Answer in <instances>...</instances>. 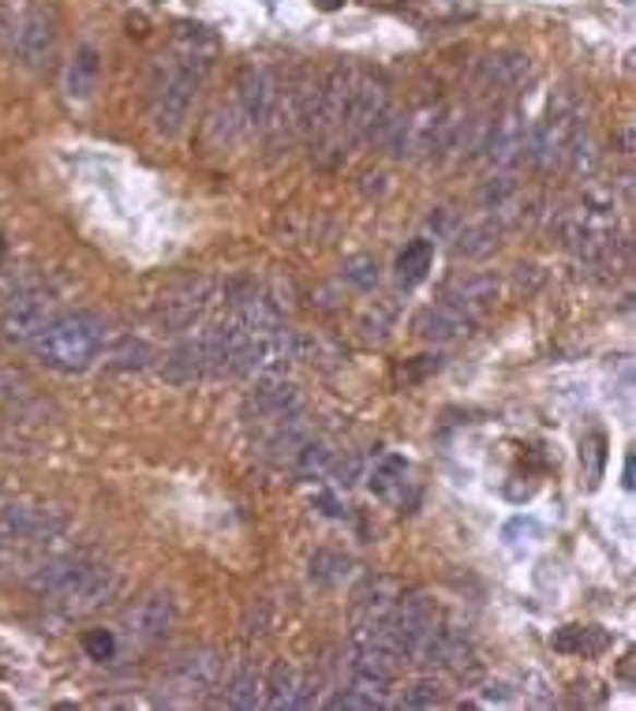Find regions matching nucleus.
<instances>
[{
	"instance_id": "44",
	"label": "nucleus",
	"mask_w": 636,
	"mask_h": 711,
	"mask_svg": "<svg viewBox=\"0 0 636 711\" xmlns=\"http://www.w3.org/2000/svg\"><path fill=\"white\" fill-rule=\"evenodd\" d=\"M269 626V603L255 600V607L248 611V637H263Z\"/></svg>"
},
{
	"instance_id": "19",
	"label": "nucleus",
	"mask_w": 636,
	"mask_h": 711,
	"mask_svg": "<svg viewBox=\"0 0 636 711\" xmlns=\"http://www.w3.org/2000/svg\"><path fill=\"white\" fill-rule=\"evenodd\" d=\"M412 327L427 341H457V337H468V333H472L476 319L465 311H457V307H449V304H431L416 315Z\"/></svg>"
},
{
	"instance_id": "34",
	"label": "nucleus",
	"mask_w": 636,
	"mask_h": 711,
	"mask_svg": "<svg viewBox=\"0 0 636 711\" xmlns=\"http://www.w3.org/2000/svg\"><path fill=\"white\" fill-rule=\"evenodd\" d=\"M405 476H408L405 458H394V453H386V458L374 461V469L368 472V487L374 490V495L389 498L397 487H405Z\"/></svg>"
},
{
	"instance_id": "41",
	"label": "nucleus",
	"mask_w": 636,
	"mask_h": 711,
	"mask_svg": "<svg viewBox=\"0 0 636 711\" xmlns=\"http://www.w3.org/2000/svg\"><path fill=\"white\" fill-rule=\"evenodd\" d=\"M83 652L91 655V660L106 663L112 660V652H117V637H112L109 629H91V633L83 637Z\"/></svg>"
},
{
	"instance_id": "12",
	"label": "nucleus",
	"mask_w": 636,
	"mask_h": 711,
	"mask_svg": "<svg viewBox=\"0 0 636 711\" xmlns=\"http://www.w3.org/2000/svg\"><path fill=\"white\" fill-rule=\"evenodd\" d=\"M277 86H281V83H277L274 68H266V64H248V68H243L240 79H237V98H232V105H237V112H240L243 131H263L269 105H274V98H277Z\"/></svg>"
},
{
	"instance_id": "36",
	"label": "nucleus",
	"mask_w": 636,
	"mask_h": 711,
	"mask_svg": "<svg viewBox=\"0 0 636 711\" xmlns=\"http://www.w3.org/2000/svg\"><path fill=\"white\" fill-rule=\"evenodd\" d=\"M442 700H446V689H442L439 678H416V682H408L405 692H400V708H408V711L439 708Z\"/></svg>"
},
{
	"instance_id": "11",
	"label": "nucleus",
	"mask_w": 636,
	"mask_h": 711,
	"mask_svg": "<svg viewBox=\"0 0 636 711\" xmlns=\"http://www.w3.org/2000/svg\"><path fill=\"white\" fill-rule=\"evenodd\" d=\"M221 655L214 648H195V652H184L169 671V689L184 700H203L221 686Z\"/></svg>"
},
{
	"instance_id": "17",
	"label": "nucleus",
	"mask_w": 636,
	"mask_h": 711,
	"mask_svg": "<svg viewBox=\"0 0 636 711\" xmlns=\"http://www.w3.org/2000/svg\"><path fill=\"white\" fill-rule=\"evenodd\" d=\"M172 621H177V603L169 592H151L146 600H139L132 614H128V633L139 644H158L169 637Z\"/></svg>"
},
{
	"instance_id": "14",
	"label": "nucleus",
	"mask_w": 636,
	"mask_h": 711,
	"mask_svg": "<svg viewBox=\"0 0 636 711\" xmlns=\"http://www.w3.org/2000/svg\"><path fill=\"white\" fill-rule=\"evenodd\" d=\"M536 75V64H531L528 52H494L479 64V86L494 98H509V94H520Z\"/></svg>"
},
{
	"instance_id": "35",
	"label": "nucleus",
	"mask_w": 636,
	"mask_h": 711,
	"mask_svg": "<svg viewBox=\"0 0 636 711\" xmlns=\"http://www.w3.org/2000/svg\"><path fill=\"white\" fill-rule=\"evenodd\" d=\"M334 458H337L334 446L322 442V438H308L292 461H296V469H300V476H326Z\"/></svg>"
},
{
	"instance_id": "31",
	"label": "nucleus",
	"mask_w": 636,
	"mask_h": 711,
	"mask_svg": "<svg viewBox=\"0 0 636 711\" xmlns=\"http://www.w3.org/2000/svg\"><path fill=\"white\" fill-rule=\"evenodd\" d=\"M431 262H434V244L431 240H412L405 251L397 254V281L405 288L420 285V281L427 277V270H431Z\"/></svg>"
},
{
	"instance_id": "27",
	"label": "nucleus",
	"mask_w": 636,
	"mask_h": 711,
	"mask_svg": "<svg viewBox=\"0 0 636 711\" xmlns=\"http://www.w3.org/2000/svg\"><path fill=\"white\" fill-rule=\"evenodd\" d=\"M487 128H491V120H487L483 112H460L446 157H453V162H468V157H476L479 151H483Z\"/></svg>"
},
{
	"instance_id": "40",
	"label": "nucleus",
	"mask_w": 636,
	"mask_h": 711,
	"mask_svg": "<svg viewBox=\"0 0 636 711\" xmlns=\"http://www.w3.org/2000/svg\"><path fill=\"white\" fill-rule=\"evenodd\" d=\"M326 708H334V711H374V708H382V700L348 686L341 692H334V697L326 700Z\"/></svg>"
},
{
	"instance_id": "20",
	"label": "nucleus",
	"mask_w": 636,
	"mask_h": 711,
	"mask_svg": "<svg viewBox=\"0 0 636 711\" xmlns=\"http://www.w3.org/2000/svg\"><path fill=\"white\" fill-rule=\"evenodd\" d=\"M206 375V330H199L195 337L180 341L161 364V379L172 386H188Z\"/></svg>"
},
{
	"instance_id": "1",
	"label": "nucleus",
	"mask_w": 636,
	"mask_h": 711,
	"mask_svg": "<svg viewBox=\"0 0 636 711\" xmlns=\"http://www.w3.org/2000/svg\"><path fill=\"white\" fill-rule=\"evenodd\" d=\"M217 42L203 26H184L177 34V49L161 64L158 83H154V125L161 135H177L188 125L191 105H195L203 79L214 64Z\"/></svg>"
},
{
	"instance_id": "30",
	"label": "nucleus",
	"mask_w": 636,
	"mask_h": 711,
	"mask_svg": "<svg viewBox=\"0 0 636 711\" xmlns=\"http://www.w3.org/2000/svg\"><path fill=\"white\" fill-rule=\"evenodd\" d=\"M296 689H300V671L289 663H274L269 666V678H266V697L263 704L281 711V708H296Z\"/></svg>"
},
{
	"instance_id": "3",
	"label": "nucleus",
	"mask_w": 636,
	"mask_h": 711,
	"mask_svg": "<svg viewBox=\"0 0 636 711\" xmlns=\"http://www.w3.org/2000/svg\"><path fill=\"white\" fill-rule=\"evenodd\" d=\"M319 105V79L300 75L289 86H277V98L266 112L263 139L269 151H285L296 139L311 135V120H315Z\"/></svg>"
},
{
	"instance_id": "46",
	"label": "nucleus",
	"mask_w": 636,
	"mask_h": 711,
	"mask_svg": "<svg viewBox=\"0 0 636 711\" xmlns=\"http://www.w3.org/2000/svg\"><path fill=\"white\" fill-rule=\"evenodd\" d=\"M311 4H315L319 12H337V8H345V0H311Z\"/></svg>"
},
{
	"instance_id": "42",
	"label": "nucleus",
	"mask_w": 636,
	"mask_h": 711,
	"mask_svg": "<svg viewBox=\"0 0 636 711\" xmlns=\"http://www.w3.org/2000/svg\"><path fill=\"white\" fill-rule=\"evenodd\" d=\"M329 472H334L341 487H352V483L363 476V458H360V453L348 450L345 458H334V464H329Z\"/></svg>"
},
{
	"instance_id": "48",
	"label": "nucleus",
	"mask_w": 636,
	"mask_h": 711,
	"mask_svg": "<svg viewBox=\"0 0 636 711\" xmlns=\"http://www.w3.org/2000/svg\"><path fill=\"white\" fill-rule=\"evenodd\" d=\"M4 254H8V244H4V236H0V262H4Z\"/></svg>"
},
{
	"instance_id": "37",
	"label": "nucleus",
	"mask_w": 636,
	"mask_h": 711,
	"mask_svg": "<svg viewBox=\"0 0 636 711\" xmlns=\"http://www.w3.org/2000/svg\"><path fill=\"white\" fill-rule=\"evenodd\" d=\"M517 199V180H513V173H499V177H491L483 183V191H479V203H483L487 210H505Z\"/></svg>"
},
{
	"instance_id": "33",
	"label": "nucleus",
	"mask_w": 636,
	"mask_h": 711,
	"mask_svg": "<svg viewBox=\"0 0 636 711\" xmlns=\"http://www.w3.org/2000/svg\"><path fill=\"white\" fill-rule=\"evenodd\" d=\"M151 359H154V348L146 345V341H135V337H124L112 348H106L109 371H139V367H151Z\"/></svg>"
},
{
	"instance_id": "29",
	"label": "nucleus",
	"mask_w": 636,
	"mask_h": 711,
	"mask_svg": "<svg viewBox=\"0 0 636 711\" xmlns=\"http://www.w3.org/2000/svg\"><path fill=\"white\" fill-rule=\"evenodd\" d=\"M610 644V637L599 626H565L554 633L557 652H573V655H599Z\"/></svg>"
},
{
	"instance_id": "10",
	"label": "nucleus",
	"mask_w": 636,
	"mask_h": 711,
	"mask_svg": "<svg viewBox=\"0 0 636 711\" xmlns=\"http://www.w3.org/2000/svg\"><path fill=\"white\" fill-rule=\"evenodd\" d=\"M400 663H405V655L394 652V648H352V655H348V686L386 700Z\"/></svg>"
},
{
	"instance_id": "9",
	"label": "nucleus",
	"mask_w": 636,
	"mask_h": 711,
	"mask_svg": "<svg viewBox=\"0 0 636 711\" xmlns=\"http://www.w3.org/2000/svg\"><path fill=\"white\" fill-rule=\"evenodd\" d=\"M360 72L356 68H334L326 79H319V105H315V120H311V135L315 139H334L341 131L345 109L352 102L356 86H360Z\"/></svg>"
},
{
	"instance_id": "15",
	"label": "nucleus",
	"mask_w": 636,
	"mask_h": 711,
	"mask_svg": "<svg viewBox=\"0 0 636 711\" xmlns=\"http://www.w3.org/2000/svg\"><path fill=\"white\" fill-rule=\"evenodd\" d=\"M211 296H214V281H206V277L188 281V285H180L177 293H169L161 300L158 322L169 333H184L203 319V311L211 307Z\"/></svg>"
},
{
	"instance_id": "21",
	"label": "nucleus",
	"mask_w": 636,
	"mask_h": 711,
	"mask_svg": "<svg viewBox=\"0 0 636 711\" xmlns=\"http://www.w3.org/2000/svg\"><path fill=\"white\" fill-rule=\"evenodd\" d=\"M442 105H423L416 112H405V125H400V135L394 143L397 157H427L431 154V139H434V125H439Z\"/></svg>"
},
{
	"instance_id": "22",
	"label": "nucleus",
	"mask_w": 636,
	"mask_h": 711,
	"mask_svg": "<svg viewBox=\"0 0 636 711\" xmlns=\"http://www.w3.org/2000/svg\"><path fill=\"white\" fill-rule=\"evenodd\" d=\"M494 300H499V277L494 274H465V277L449 281V288H446V304L472 315V319L479 311H487Z\"/></svg>"
},
{
	"instance_id": "25",
	"label": "nucleus",
	"mask_w": 636,
	"mask_h": 711,
	"mask_svg": "<svg viewBox=\"0 0 636 711\" xmlns=\"http://www.w3.org/2000/svg\"><path fill=\"white\" fill-rule=\"evenodd\" d=\"M263 697H266V678L259 666H240V671L229 678V686H225V704L237 708V711L263 708Z\"/></svg>"
},
{
	"instance_id": "5",
	"label": "nucleus",
	"mask_w": 636,
	"mask_h": 711,
	"mask_svg": "<svg viewBox=\"0 0 636 711\" xmlns=\"http://www.w3.org/2000/svg\"><path fill=\"white\" fill-rule=\"evenodd\" d=\"M53 319H57V296L46 293V288H27V293H15L12 304L4 307L0 337L8 345H34Z\"/></svg>"
},
{
	"instance_id": "43",
	"label": "nucleus",
	"mask_w": 636,
	"mask_h": 711,
	"mask_svg": "<svg viewBox=\"0 0 636 711\" xmlns=\"http://www.w3.org/2000/svg\"><path fill=\"white\" fill-rule=\"evenodd\" d=\"M603 435H591L588 438V446H584V453L580 458H591V469H588V483L596 487L599 483V476H603V461H607V450H603Z\"/></svg>"
},
{
	"instance_id": "4",
	"label": "nucleus",
	"mask_w": 636,
	"mask_h": 711,
	"mask_svg": "<svg viewBox=\"0 0 636 711\" xmlns=\"http://www.w3.org/2000/svg\"><path fill=\"white\" fill-rule=\"evenodd\" d=\"M580 125V109H577V98H573L569 86L554 91V98L547 102V112L536 128H531V139H528V157L536 162L539 173H554L565 165V154H569V143H573V131Z\"/></svg>"
},
{
	"instance_id": "47",
	"label": "nucleus",
	"mask_w": 636,
	"mask_h": 711,
	"mask_svg": "<svg viewBox=\"0 0 636 711\" xmlns=\"http://www.w3.org/2000/svg\"><path fill=\"white\" fill-rule=\"evenodd\" d=\"M633 469H636V464H633V458H629V461H625V479H622L625 490H633Z\"/></svg>"
},
{
	"instance_id": "13",
	"label": "nucleus",
	"mask_w": 636,
	"mask_h": 711,
	"mask_svg": "<svg viewBox=\"0 0 636 711\" xmlns=\"http://www.w3.org/2000/svg\"><path fill=\"white\" fill-rule=\"evenodd\" d=\"M386 109H389L386 83H382V79H360V86H356L352 102H348L341 131H337V135H341L348 146L363 143V139H368V131L374 128V120H379Z\"/></svg>"
},
{
	"instance_id": "32",
	"label": "nucleus",
	"mask_w": 636,
	"mask_h": 711,
	"mask_svg": "<svg viewBox=\"0 0 636 711\" xmlns=\"http://www.w3.org/2000/svg\"><path fill=\"white\" fill-rule=\"evenodd\" d=\"M565 162H569V169L577 173V177L584 180H591L596 177V169H599V151H596V139H591V131L588 125H577V131H573V143H569V154H565Z\"/></svg>"
},
{
	"instance_id": "39",
	"label": "nucleus",
	"mask_w": 636,
	"mask_h": 711,
	"mask_svg": "<svg viewBox=\"0 0 636 711\" xmlns=\"http://www.w3.org/2000/svg\"><path fill=\"white\" fill-rule=\"evenodd\" d=\"M341 577H348V558L334 555V550H319V555L311 558V581L337 584Z\"/></svg>"
},
{
	"instance_id": "16",
	"label": "nucleus",
	"mask_w": 636,
	"mask_h": 711,
	"mask_svg": "<svg viewBox=\"0 0 636 711\" xmlns=\"http://www.w3.org/2000/svg\"><path fill=\"white\" fill-rule=\"evenodd\" d=\"M296 408H300V390L285 375L281 379H255V390L243 401V416L255 419V424H274Z\"/></svg>"
},
{
	"instance_id": "38",
	"label": "nucleus",
	"mask_w": 636,
	"mask_h": 711,
	"mask_svg": "<svg viewBox=\"0 0 636 711\" xmlns=\"http://www.w3.org/2000/svg\"><path fill=\"white\" fill-rule=\"evenodd\" d=\"M345 281L356 288H363V293H371V288L379 285V259H374V254H356V259H348Z\"/></svg>"
},
{
	"instance_id": "28",
	"label": "nucleus",
	"mask_w": 636,
	"mask_h": 711,
	"mask_svg": "<svg viewBox=\"0 0 636 711\" xmlns=\"http://www.w3.org/2000/svg\"><path fill=\"white\" fill-rule=\"evenodd\" d=\"M98 75H101V52L83 46L72 57V68H68V98H75V102L91 98L94 86H98Z\"/></svg>"
},
{
	"instance_id": "7",
	"label": "nucleus",
	"mask_w": 636,
	"mask_h": 711,
	"mask_svg": "<svg viewBox=\"0 0 636 711\" xmlns=\"http://www.w3.org/2000/svg\"><path fill=\"white\" fill-rule=\"evenodd\" d=\"M292 364H296V333L289 330L251 333L237 375H248V379H281Z\"/></svg>"
},
{
	"instance_id": "6",
	"label": "nucleus",
	"mask_w": 636,
	"mask_h": 711,
	"mask_svg": "<svg viewBox=\"0 0 636 711\" xmlns=\"http://www.w3.org/2000/svg\"><path fill=\"white\" fill-rule=\"evenodd\" d=\"M528 139H531V125L525 117L517 102L505 105L502 117L487 128V139H483V157L494 173H513L520 162L528 157Z\"/></svg>"
},
{
	"instance_id": "45",
	"label": "nucleus",
	"mask_w": 636,
	"mask_h": 711,
	"mask_svg": "<svg viewBox=\"0 0 636 711\" xmlns=\"http://www.w3.org/2000/svg\"><path fill=\"white\" fill-rule=\"evenodd\" d=\"M20 379H12V375H0V401H15L20 398Z\"/></svg>"
},
{
	"instance_id": "26",
	"label": "nucleus",
	"mask_w": 636,
	"mask_h": 711,
	"mask_svg": "<svg viewBox=\"0 0 636 711\" xmlns=\"http://www.w3.org/2000/svg\"><path fill=\"white\" fill-rule=\"evenodd\" d=\"M397 595H400L397 581H386V577H382V581H371L360 595H356L352 621H386L389 611H394V603H397Z\"/></svg>"
},
{
	"instance_id": "2",
	"label": "nucleus",
	"mask_w": 636,
	"mask_h": 711,
	"mask_svg": "<svg viewBox=\"0 0 636 711\" xmlns=\"http://www.w3.org/2000/svg\"><path fill=\"white\" fill-rule=\"evenodd\" d=\"M106 348V319H98L94 311H72L57 315L41 337L34 341V353L49 371L60 375H80Z\"/></svg>"
},
{
	"instance_id": "18",
	"label": "nucleus",
	"mask_w": 636,
	"mask_h": 711,
	"mask_svg": "<svg viewBox=\"0 0 636 711\" xmlns=\"http://www.w3.org/2000/svg\"><path fill=\"white\" fill-rule=\"evenodd\" d=\"M53 46H57V20L53 12L46 8H34L27 20L20 23L15 31V52L27 68H41L49 57H53Z\"/></svg>"
},
{
	"instance_id": "23",
	"label": "nucleus",
	"mask_w": 636,
	"mask_h": 711,
	"mask_svg": "<svg viewBox=\"0 0 636 711\" xmlns=\"http://www.w3.org/2000/svg\"><path fill=\"white\" fill-rule=\"evenodd\" d=\"M91 555H60V558H49L41 569H34L31 577V592L41 595V600H57L60 592H64L68 584L75 581V577L83 573L86 566H91Z\"/></svg>"
},
{
	"instance_id": "8",
	"label": "nucleus",
	"mask_w": 636,
	"mask_h": 711,
	"mask_svg": "<svg viewBox=\"0 0 636 711\" xmlns=\"http://www.w3.org/2000/svg\"><path fill=\"white\" fill-rule=\"evenodd\" d=\"M112 592H117V577H112V569L101 566V561H91V566H86L83 573L49 603H53L64 618H86V614L106 607V603L112 600Z\"/></svg>"
},
{
	"instance_id": "24",
	"label": "nucleus",
	"mask_w": 636,
	"mask_h": 711,
	"mask_svg": "<svg viewBox=\"0 0 636 711\" xmlns=\"http://www.w3.org/2000/svg\"><path fill=\"white\" fill-rule=\"evenodd\" d=\"M502 233H505V225L499 217L465 225V229L457 233V240H453V254H457V259H483V254H491L502 244Z\"/></svg>"
}]
</instances>
